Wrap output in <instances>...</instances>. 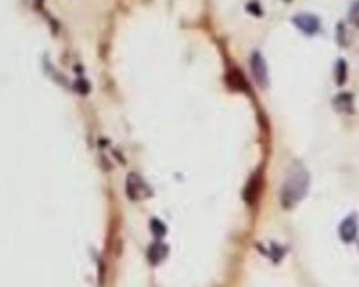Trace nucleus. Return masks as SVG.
I'll use <instances>...</instances> for the list:
<instances>
[{
  "label": "nucleus",
  "mask_w": 359,
  "mask_h": 287,
  "mask_svg": "<svg viewBox=\"0 0 359 287\" xmlns=\"http://www.w3.org/2000/svg\"><path fill=\"white\" fill-rule=\"evenodd\" d=\"M310 187V178L309 174L303 170L293 172L288 178L280 189V205L283 209H292L302 200Z\"/></svg>",
  "instance_id": "obj_1"
},
{
  "label": "nucleus",
  "mask_w": 359,
  "mask_h": 287,
  "mask_svg": "<svg viewBox=\"0 0 359 287\" xmlns=\"http://www.w3.org/2000/svg\"><path fill=\"white\" fill-rule=\"evenodd\" d=\"M152 195H153V191L139 174L136 172L128 174L126 177V196L128 198L134 202H138V200L150 198Z\"/></svg>",
  "instance_id": "obj_2"
},
{
  "label": "nucleus",
  "mask_w": 359,
  "mask_h": 287,
  "mask_svg": "<svg viewBox=\"0 0 359 287\" xmlns=\"http://www.w3.org/2000/svg\"><path fill=\"white\" fill-rule=\"evenodd\" d=\"M250 66H251L253 77L258 84V87L267 89V86H268V69H267V63L264 60V57L259 52H254L251 55Z\"/></svg>",
  "instance_id": "obj_3"
},
{
  "label": "nucleus",
  "mask_w": 359,
  "mask_h": 287,
  "mask_svg": "<svg viewBox=\"0 0 359 287\" xmlns=\"http://www.w3.org/2000/svg\"><path fill=\"white\" fill-rule=\"evenodd\" d=\"M338 232H339V237L344 243H352L358 235V219H357V216L351 214L341 221Z\"/></svg>",
  "instance_id": "obj_4"
},
{
  "label": "nucleus",
  "mask_w": 359,
  "mask_h": 287,
  "mask_svg": "<svg viewBox=\"0 0 359 287\" xmlns=\"http://www.w3.org/2000/svg\"><path fill=\"white\" fill-rule=\"evenodd\" d=\"M261 189H262V174L258 171L250 178V181L247 182L246 189H244V193H243L244 200L248 205H254L256 203V200L259 196Z\"/></svg>",
  "instance_id": "obj_5"
},
{
  "label": "nucleus",
  "mask_w": 359,
  "mask_h": 287,
  "mask_svg": "<svg viewBox=\"0 0 359 287\" xmlns=\"http://www.w3.org/2000/svg\"><path fill=\"white\" fill-rule=\"evenodd\" d=\"M293 22L295 25L303 31L304 34H316L320 28V21L316 16H312V14H300V16H296L293 19Z\"/></svg>",
  "instance_id": "obj_6"
},
{
  "label": "nucleus",
  "mask_w": 359,
  "mask_h": 287,
  "mask_svg": "<svg viewBox=\"0 0 359 287\" xmlns=\"http://www.w3.org/2000/svg\"><path fill=\"white\" fill-rule=\"evenodd\" d=\"M334 110L341 114H352L354 112V97L349 93H341L333 98Z\"/></svg>",
  "instance_id": "obj_7"
},
{
  "label": "nucleus",
  "mask_w": 359,
  "mask_h": 287,
  "mask_svg": "<svg viewBox=\"0 0 359 287\" xmlns=\"http://www.w3.org/2000/svg\"><path fill=\"white\" fill-rule=\"evenodd\" d=\"M168 255V247L163 243H156L153 245L149 247V251H147V258L150 261V264L157 265L160 264L166 256Z\"/></svg>",
  "instance_id": "obj_8"
},
{
  "label": "nucleus",
  "mask_w": 359,
  "mask_h": 287,
  "mask_svg": "<svg viewBox=\"0 0 359 287\" xmlns=\"http://www.w3.org/2000/svg\"><path fill=\"white\" fill-rule=\"evenodd\" d=\"M226 78H227V84L233 90H237V91H248V84H247L246 78L239 72V69H232L227 73Z\"/></svg>",
  "instance_id": "obj_9"
},
{
  "label": "nucleus",
  "mask_w": 359,
  "mask_h": 287,
  "mask_svg": "<svg viewBox=\"0 0 359 287\" xmlns=\"http://www.w3.org/2000/svg\"><path fill=\"white\" fill-rule=\"evenodd\" d=\"M150 231L153 232V235H155L156 238H161V237L166 235L167 227H166V224H164L163 221L153 219V220H150Z\"/></svg>",
  "instance_id": "obj_10"
},
{
  "label": "nucleus",
  "mask_w": 359,
  "mask_h": 287,
  "mask_svg": "<svg viewBox=\"0 0 359 287\" xmlns=\"http://www.w3.org/2000/svg\"><path fill=\"white\" fill-rule=\"evenodd\" d=\"M347 76H348V72H347V65H345V62H344V60H338L336 65L337 83H338L339 86H342V84L347 81Z\"/></svg>",
  "instance_id": "obj_11"
},
{
  "label": "nucleus",
  "mask_w": 359,
  "mask_h": 287,
  "mask_svg": "<svg viewBox=\"0 0 359 287\" xmlns=\"http://www.w3.org/2000/svg\"><path fill=\"white\" fill-rule=\"evenodd\" d=\"M349 21L352 22L357 28H359V0H357L349 10Z\"/></svg>",
  "instance_id": "obj_12"
},
{
  "label": "nucleus",
  "mask_w": 359,
  "mask_h": 287,
  "mask_svg": "<svg viewBox=\"0 0 359 287\" xmlns=\"http://www.w3.org/2000/svg\"><path fill=\"white\" fill-rule=\"evenodd\" d=\"M76 90L79 91V94H81V96L89 94L90 84L87 83V80H84V78H79L78 81H76Z\"/></svg>",
  "instance_id": "obj_13"
}]
</instances>
